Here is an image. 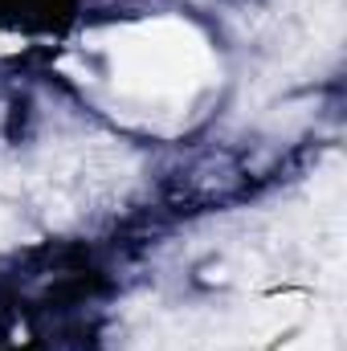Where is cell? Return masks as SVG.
<instances>
[{
    "instance_id": "1",
    "label": "cell",
    "mask_w": 347,
    "mask_h": 351,
    "mask_svg": "<svg viewBox=\"0 0 347 351\" xmlns=\"http://www.w3.org/2000/svg\"><path fill=\"white\" fill-rule=\"evenodd\" d=\"M188 33L176 25H152L139 33V41L123 45L119 66L127 86L143 90V94H168L184 90L192 78V66L200 62V45H184Z\"/></svg>"
}]
</instances>
